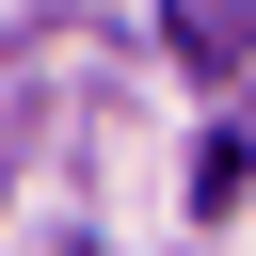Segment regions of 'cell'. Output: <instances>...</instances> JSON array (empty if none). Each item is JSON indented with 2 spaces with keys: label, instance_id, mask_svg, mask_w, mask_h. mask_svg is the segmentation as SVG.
Here are the masks:
<instances>
[{
  "label": "cell",
  "instance_id": "obj_1",
  "mask_svg": "<svg viewBox=\"0 0 256 256\" xmlns=\"http://www.w3.org/2000/svg\"><path fill=\"white\" fill-rule=\"evenodd\" d=\"M160 32H176L192 80H240V64H256V0H160Z\"/></svg>",
  "mask_w": 256,
  "mask_h": 256
}]
</instances>
